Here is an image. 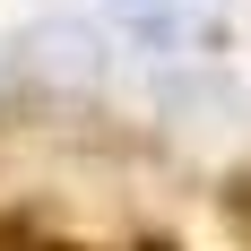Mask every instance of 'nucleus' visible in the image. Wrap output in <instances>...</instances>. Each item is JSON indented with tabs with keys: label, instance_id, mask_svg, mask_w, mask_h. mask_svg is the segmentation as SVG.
Returning a JSON list of instances; mask_svg holds the SVG:
<instances>
[{
	"label": "nucleus",
	"instance_id": "f257e3e1",
	"mask_svg": "<svg viewBox=\"0 0 251 251\" xmlns=\"http://www.w3.org/2000/svg\"><path fill=\"white\" fill-rule=\"evenodd\" d=\"M0 251H96V243L52 234V226H35V217H0Z\"/></svg>",
	"mask_w": 251,
	"mask_h": 251
},
{
	"label": "nucleus",
	"instance_id": "f03ea898",
	"mask_svg": "<svg viewBox=\"0 0 251 251\" xmlns=\"http://www.w3.org/2000/svg\"><path fill=\"white\" fill-rule=\"evenodd\" d=\"M139 251H174V243H139Z\"/></svg>",
	"mask_w": 251,
	"mask_h": 251
}]
</instances>
